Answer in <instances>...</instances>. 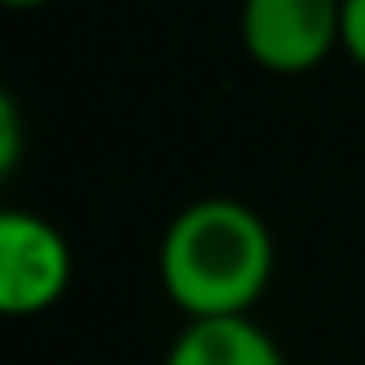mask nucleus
<instances>
[{"instance_id":"0eeeda50","label":"nucleus","mask_w":365,"mask_h":365,"mask_svg":"<svg viewBox=\"0 0 365 365\" xmlns=\"http://www.w3.org/2000/svg\"><path fill=\"white\" fill-rule=\"evenodd\" d=\"M5 9H14V14H28V9H46L51 0H0Z\"/></svg>"},{"instance_id":"423d86ee","label":"nucleus","mask_w":365,"mask_h":365,"mask_svg":"<svg viewBox=\"0 0 365 365\" xmlns=\"http://www.w3.org/2000/svg\"><path fill=\"white\" fill-rule=\"evenodd\" d=\"M342 56L365 70V0H342Z\"/></svg>"},{"instance_id":"39448f33","label":"nucleus","mask_w":365,"mask_h":365,"mask_svg":"<svg viewBox=\"0 0 365 365\" xmlns=\"http://www.w3.org/2000/svg\"><path fill=\"white\" fill-rule=\"evenodd\" d=\"M19 102H14V93H5L0 98V176H14V167H19V148H24V139H19Z\"/></svg>"},{"instance_id":"f257e3e1","label":"nucleus","mask_w":365,"mask_h":365,"mask_svg":"<svg viewBox=\"0 0 365 365\" xmlns=\"http://www.w3.org/2000/svg\"><path fill=\"white\" fill-rule=\"evenodd\" d=\"M277 268L264 213L232 195L190 199L158 241V282L185 319L250 314Z\"/></svg>"},{"instance_id":"20e7f679","label":"nucleus","mask_w":365,"mask_h":365,"mask_svg":"<svg viewBox=\"0 0 365 365\" xmlns=\"http://www.w3.org/2000/svg\"><path fill=\"white\" fill-rule=\"evenodd\" d=\"M162 365H287V356L259 319L222 314V319H185Z\"/></svg>"},{"instance_id":"7ed1b4c3","label":"nucleus","mask_w":365,"mask_h":365,"mask_svg":"<svg viewBox=\"0 0 365 365\" xmlns=\"http://www.w3.org/2000/svg\"><path fill=\"white\" fill-rule=\"evenodd\" d=\"M74 282V250L51 217L33 208L0 213V310L9 319H37L56 310Z\"/></svg>"},{"instance_id":"f03ea898","label":"nucleus","mask_w":365,"mask_h":365,"mask_svg":"<svg viewBox=\"0 0 365 365\" xmlns=\"http://www.w3.org/2000/svg\"><path fill=\"white\" fill-rule=\"evenodd\" d=\"M241 51L264 74H310L342 51V0H241Z\"/></svg>"}]
</instances>
